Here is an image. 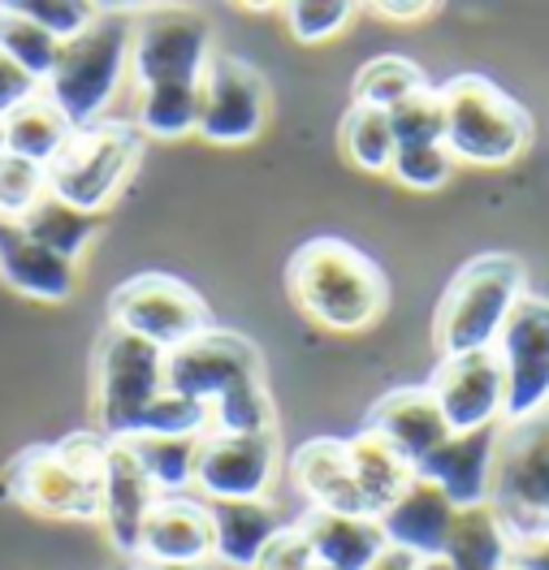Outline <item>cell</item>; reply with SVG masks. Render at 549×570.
I'll list each match as a JSON object with an SVG mask.
<instances>
[{
	"label": "cell",
	"mask_w": 549,
	"mask_h": 570,
	"mask_svg": "<svg viewBox=\"0 0 549 570\" xmlns=\"http://www.w3.org/2000/svg\"><path fill=\"white\" fill-rule=\"evenodd\" d=\"M96 432L135 436H204L208 406L165 390V351L105 328L96 342Z\"/></svg>",
	"instance_id": "obj_1"
},
{
	"label": "cell",
	"mask_w": 549,
	"mask_h": 570,
	"mask_svg": "<svg viewBox=\"0 0 549 570\" xmlns=\"http://www.w3.org/2000/svg\"><path fill=\"white\" fill-rule=\"evenodd\" d=\"M286 294L312 324L330 333H364L390 307V277L367 250L325 234L294 247Z\"/></svg>",
	"instance_id": "obj_2"
},
{
	"label": "cell",
	"mask_w": 549,
	"mask_h": 570,
	"mask_svg": "<svg viewBox=\"0 0 549 570\" xmlns=\"http://www.w3.org/2000/svg\"><path fill=\"white\" fill-rule=\"evenodd\" d=\"M109 436L96 428H78L52 445H27L0 471V501H13L39 519L100 523Z\"/></svg>",
	"instance_id": "obj_3"
},
{
	"label": "cell",
	"mask_w": 549,
	"mask_h": 570,
	"mask_svg": "<svg viewBox=\"0 0 549 570\" xmlns=\"http://www.w3.org/2000/svg\"><path fill=\"white\" fill-rule=\"evenodd\" d=\"M523 294H528V268L519 255L511 250L472 255L441 289V303L433 312L438 358L493 351Z\"/></svg>",
	"instance_id": "obj_4"
},
{
	"label": "cell",
	"mask_w": 549,
	"mask_h": 570,
	"mask_svg": "<svg viewBox=\"0 0 549 570\" xmlns=\"http://www.w3.org/2000/svg\"><path fill=\"white\" fill-rule=\"evenodd\" d=\"M438 96L445 108V151L454 156V165L511 169L532 147V112L484 73H454L450 82H441Z\"/></svg>",
	"instance_id": "obj_5"
},
{
	"label": "cell",
	"mask_w": 549,
	"mask_h": 570,
	"mask_svg": "<svg viewBox=\"0 0 549 570\" xmlns=\"http://www.w3.org/2000/svg\"><path fill=\"white\" fill-rule=\"evenodd\" d=\"M130 13H135L130 4L100 9V18L82 36L57 48L52 73L43 78V96L73 130L100 121L121 78L130 73V36H135V27L126 22Z\"/></svg>",
	"instance_id": "obj_6"
},
{
	"label": "cell",
	"mask_w": 549,
	"mask_h": 570,
	"mask_svg": "<svg viewBox=\"0 0 549 570\" xmlns=\"http://www.w3.org/2000/svg\"><path fill=\"white\" fill-rule=\"evenodd\" d=\"M144 142V130L126 117H100L91 126H78L70 142L57 151V160L43 169L48 195L78 213L100 216L139 169Z\"/></svg>",
	"instance_id": "obj_7"
},
{
	"label": "cell",
	"mask_w": 549,
	"mask_h": 570,
	"mask_svg": "<svg viewBox=\"0 0 549 570\" xmlns=\"http://www.w3.org/2000/svg\"><path fill=\"white\" fill-rule=\"evenodd\" d=\"M109 328H121L156 351H178L213 328L208 298L174 273H135L109 294Z\"/></svg>",
	"instance_id": "obj_8"
},
{
	"label": "cell",
	"mask_w": 549,
	"mask_h": 570,
	"mask_svg": "<svg viewBox=\"0 0 549 570\" xmlns=\"http://www.w3.org/2000/svg\"><path fill=\"white\" fill-rule=\"evenodd\" d=\"M489 505L511 544L549 535V411L532 424L502 428Z\"/></svg>",
	"instance_id": "obj_9"
},
{
	"label": "cell",
	"mask_w": 549,
	"mask_h": 570,
	"mask_svg": "<svg viewBox=\"0 0 549 570\" xmlns=\"http://www.w3.org/2000/svg\"><path fill=\"white\" fill-rule=\"evenodd\" d=\"M273 91L264 73L234 57V52H213L208 66L199 73L195 91V135L217 147H243L256 142L268 126Z\"/></svg>",
	"instance_id": "obj_10"
},
{
	"label": "cell",
	"mask_w": 549,
	"mask_h": 570,
	"mask_svg": "<svg viewBox=\"0 0 549 570\" xmlns=\"http://www.w3.org/2000/svg\"><path fill=\"white\" fill-rule=\"evenodd\" d=\"M213 57V27L195 9H156L130 36V78L139 91H195Z\"/></svg>",
	"instance_id": "obj_11"
},
{
	"label": "cell",
	"mask_w": 549,
	"mask_h": 570,
	"mask_svg": "<svg viewBox=\"0 0 549 570\" xmlns=\"http://www.w3.org/2000/svg\"><path fill=\"white\" fill-rule=\"evenodd\" d=\"M493 351H498L502 381H507V420H502V428L541 420L549 411V294L528 289L514 303L511 321H507Z\"/></svg>",
	"instance_id": "obj_12"
},
{
	"label": "cell",
	"mask_w": 549,
	"mask_h": 570,
	"mask_svg": "<svg viewBox=\"0 0 549 570\" xmlns=\"http://www.w3.org/2000/svg\"><path fill=\"white\" fill-rule=\"evenodd\" d=\"M243 381H264V355L252 337L234 328H204L186 346L165 355V390L213 406Z\"/></svg>",
	"instance_id": "obj_13"
},
{
	"label": "cell",
	"mask_w": 549,
	"mask_h": 570,
	"mask_svg": "<svg viewBox=\"0 0 549 570\" xmlns=\"http://www.w3.org/2000/svg\"><path fill=\"white\" fill-rule=\"evenodd\" d=\"M429 393L454 436L480 432V428H502L507 420V381H502L498 351L438 358L429 376Z\"/></svg>",
	"instance_id": "obj_14"
},
{
	"label": "cell",
	"mask_w": 549,
	"mask_h": 570,
	"mask_svg": "<svg viewBox=\"0 0 549 570\" xmlns=\"http://www.w3.org/2000/svg\"><path fill=\"white\" fill-rule=\"evenodd\" d=\"M277 475V432L273 436H238V432H204L195 454V489L204 501H259L268 498Z\"/></svg>",
	"instance_id": "obj_15"
},
{
	"label": "cell",
	"mask_w": 549,
	"mask_h": 570,
	"mask_svg": "<svg viewBox=\"0 0 549 570\" xmlns=\"http://www.w3.org/2000/svg\"><path fill=\"white\" fill-rule=\"evenodd\" d=\"M498 441L502 428H480V432H450L438 450L415 466L420 480L445 493L454 510H477L489 505L493 493V466H498Z\"/></svg>",
	"instance_id": "obj_16"
},
{
	"label": "cell",
	"mask_w": 549,
	"mask_h": 570,
	"mask_svg": "<svg viewBox=\"0 0 549 570\" xmlns=\"http://www.w3.org/2000/svg\"><path fill=\"white\" fill-rule=\"evenodd\" d=\"M156 489L144 475V466L135 459V450L126 441H109V459H105V489H100V528L109 535L112 553L121 562L139 558V535H144L147 510L156 505Z\"/></svg>",
	"instance_id": "obj_17"
},
{
	"label": "cell",
	"mask_w": 549,
	"mask_h": 570,
	"mask_svg": "<svg viewBox=\"0 0 549 570\" xmlns=\"http://www.w3.org/2000/svg\"><path fill=\"white\" fill-rule=\"evenodd\" d=\"M364 432L381 436L385 445H394L411 466L424 463L441 441L450 436V428L441 420L429 385H403V390L381 393V397L367 406Z\"/></svg>",
	"instance_id": "obj_18"
},
{
	"label": "cell",
	"mask_w": 549,
	"mask_h": 570,
	"mask_svg": "<svg viewBox=\"0 0 549 570\" xmlns=\"http://www.w3.org/2000/svg\"><path fill=\"white\" fill-rule=\"evenodd\" d=\"M139 558L147 562H213V510L204 498L165 493L147 510Z\"/></svg>",
	"instance_id": "obj_19"
},
{
	"label": "cell",
	"mask_w": 549,
	"mask_h": 570,
	"mask_svg": "<svg viewBox=\"0 0 549 570\" xmlns=\"http://www.w3.org/2000/svg\"><path fill=\"white\" fill-rule=\"evenodd\" d=\"M291 484L325 514H364V501L351 475V441L312 436L291 454Z\"/></svg>",
	"instance_id": "obj_20"
},
{
	"label": "cell",
	"mask_w": 549,
	"mask_h": 570,
	"mask_svg": "<svg viewBox=\"0 0 549 570\" xmlns=\"http://www.w3.org/2000/svg\"><path fill=\"white\" fill-rule=\"evenodd\" d=\"M0 282L39 303H66L78 277H73V264L39 247L22 220L0 216Z\"/></svg>",
	"instance_id": "obj_21"
},
{
	"label": "cell",
	"mask_w": 549,
	"mask_h": 570,
	"mask_svg": "<svg viewBox=\"0 0 549 570\" xmlns=\"http://www.w3.org/2000/svg\"><path fill=\"white\" fill-rule=\"evenodd\" d=\"M454 514L459 510L445 501V493L415 475L411 489L376 523H381L385 544H394L403 553H415V558H441V549L450 540V528H454Z\"/></svg>",
	"instance_id": "obj_22"
},
{
	"label": "cell",
	"mask_w": 549,
	"mask_h": 570,
	"mask_svg": "<svg viewBox=\"0 0 549 570\" xmlns=\"http://www.w3.org/2000/svg\"><path fill=\"white\" fill-rule=\"evenodd\" d=\"M298 528L307 535L316 562L333 570H367L381 558V549H385L381 523L367 519V514H325V510H307V514L298 519Z\"/></svg>",
	"instance_id": "obj_23"
},
{
	"label": "cell",
	"mask_w": 549,
	"mask_h": 570,
	"mask_svg": "<svg viewBox=\"0 0 549 570\" xmlns=\"http://www.w3.org/2000/svg\"><path fill=\"white\" fill-rule=\"evenodd\" d=\"M213 510V562L256 570L259 553L286 523H277L273 501H208Z\"/></svg>",
	"instance_id": "obj_24"
},
{
	"label": "cell",
	"mask_w": 549,
	"mask_h": 570,
	"mask_svg": "<svg viewBox=\"0 0 549 570\" xmlns=\"http://www.w3.org/2000/svg\"><path fill=\"white\" fill-rule=\"evenodd\" d=\"M351 475H355V489H360V501H364V514L381 519L411 489L415 466L406 463L394 445H385L381 436L360 428L351 436Z\"/></svg>",
	"instance_id": "obj_25"
},
{
	"label": "cell",
	"mask_w": 549,
	"mask_h": 570,
	"mask_svg": "<svg viewBox=\"0 0 549 570\" xmlns=\"http://www.w3.org/2000/svg\"><path fill=\"white\" fill-rule=\"evenodd\" d=\"M441 562L450 570H507L511 567V535L502 528V519L493 514V505L477 510H459L450 540L441 549Z\"/></svg>",
	"instance_id": "obj_26"
},
{
	"label": "cell",
	"mask_w": 549,
	"mask_h": 570,
	"mask_svg": "<svg viewBox=\"0 0 549 570\" xmlns=\"http://www.w3.org/2000/svg\"><path fill=\"white\" fill-rule=\"evenodd\" d=\"M0 130H4V151L31 160L39 169H48V165L57 160V151H61L73 135V126L52 108V100H48L43 91L31 96L27 105L13 108V112L0 121Z\"/></svg>",
	"instance_id": "obj_27"
},
{
	"label": "cell",
	"mask_w": 549,
	"mask_h": 570,
	"mask_svg": "<svg viewBox=\"0 0 549 570\" xmlns=\"http://www.w3.org/2000/svg\"><path fill=\"white\" fill-rule=\"evenodd\" d=\"M22 225H27V234H31L43 250H52V255L66 259V264H78L82 250L91 247V238L100 234L105 220L91 213H78L70 204H61L57 195H43L36 208L22 216Z\"/></svg>",
	"instance_id": "obj_28"
},
{
	"label": "cell",
	"mask_w": 549,
	"mask_h": 570,
	"mask_svg": "<svg viewBox=\"0 0 549 570\" xmlns=\"http://www.w3.org/2000/svg\"><path fill=\"white\" fill-rule=\"evenodd\" d=\"M337 142H342V156L360 169V174H390L394 165V130H390V112L381 108L351 105L342 126H337Z\"/></svg>",
	"instance_id": "obj_29"
},
{
	"label": "cell",
	"mask_w": 549,
	"mask_h": 570,
	"mask_svg": "<svg viewBox=\"0 0 549 570\" xmlns=\"http://www.w3.org/2000/svg\"><path fill=\"white\" fill-rule=\"evenodd\" d=\"M429 78L424 70L411 61V57H399V52H385V57H372L355 70V82H351V105L364 108H381L390 112L394 105H403L406 96L424 91Z\"/></svg>",
	"instance_id": "obj_30"
},
{
	"label": "cell",
	"mask_w": 549,
	"mask_h": 570,
	"mask_svg": "<svg viewBox=\"0 0 549 570\" xmlns=\"http://www.w3.org/2000/svg\"><path fill=\"white\" fill-rule=\"evenodd\" d=\"M135 450V459L151 480V489L165 493H186L195 484V454H199V436H135L126 441Z\"/></svg>",
	"instance_id": "obj_31"
},
{
	"label": "cell",
	"mask_w": 549,
	"mask_h": 570,
	"mask_svg": "<svg viewBox=\"0 0 549 570\" xmlns=\"http://www.w3.org/2000/svg\"><path fill=\"white\" fill-rule=\"evenodd\" d=\"M213 432H238V436H273L277 432V402L268 393V381H243L229 393H220L208 406Z\"/></svg>",
	"instance_id": "obj_32"
},
{
	"label": "cell",
	"mask_w": 549,
	"mask_h": 570,
	"mask_svg": "<svg viewBox=\"0 0 549 570\" xmlns=\"http://www.w3.org/2000/svg\"><path fill=\"white\" fill-rule=\"evenodd\" d=\"M57 39L48 36L43 27H36L18 4H0V52L36 78L43 87V78L52 73V61H57Z\"/></svg>",
	"instance_id": "obj_33"
},
{
	"label": "cell",
	"mask_w": 549,
	"mask_h": 570,
	"mask_svg": "<svg viewBox=\"0 0 549 570\" xmlns=\"http://www.w3.org/2000/svg\"><path fill=\"white\" fill-rule=\"evenodd\" d=\"M390 130L399 147H424V142H445V108H441L438 87L429 82L424 91L406 96L403 105L390 108Z\"/></svg>",
	"instance_id": "obj_34"
},
{
	"label": "cell",
	"mask_w": 549,
	"mask_h": 570,
	"mask_svg": "<svg viewBox=\"0 0 549 570\" xmlns=\"http://www.w3.org/2000/svg\"><path fill=\"white\" fill-rule=\"evenodd\" d=\"M390 178L406 190H441L454 178V156L445 151V142H424V147H399Z\"/></svg>",
	"instance_id": "obj_35"
},
{
	"label": "cell",
	"mask_w": 549,
	"mask_h": 570,
	"mask_svg": "<svg viewBox=\"0 0 549 570\" xmlns=\"http://www.w3.org/2000/svg\"><path fill=\"white\" fill-rule=\"evenodd\" d=\"M286 27L298 43H325V39L342 36L355 18V4H342V0H294L282 9Z\"/></svg>",
	"instance_id": "obj_36"
},
{
	"label": "cell",
	"mask_w": 549,
	"mask_h": 570,
	"mask_svg": "<svg viewBox=\"0 0 549 570\" xmlns=\"http://www.w3.org/2000/svg\"><path fill=\"white\" fill-rule=\"evenodd\" d=\"M48 195V178L43 169L22 160V156H9L0 151V216L9 220H22V216L36 208L39 199Z\"/></svg>",
	"instance_id": "obj_37"
},
{
	"label": "cell",
	"mask_w": 549,
	"mask_h": 570,
	"mask_svg": "<svg viewBox=\"0 0 549 570\" xmlns=\"http://www.w3.org/2000/svg\"><path fill=\"white\" fill-rule=\"evenodd\" d=\"M36 27H43L48 36L57 39V43H70L73 36H82L96 18H100V9L96 4H18Z\"/></svg>",
	"instance_id": "obj_38"
},
{
	"label": "cell",
	"mask_w": 549,
	"mask_h": 570,
	"mask_svg": "<svg viewBox=\"0 0 549 570\" xmlns=\"http://www.w3.org/2000/svg\"><path fill=\"white\" fill-rule=\"evenodd\" d=\"M312 567H316V553H312V544H307V535H303L298 523H286L282 532L273 535L256 562V570H312Z\"/></svg>",
	"instance_id": "obj_39"
},
{
	"label": "cell",
	"mask_w": 549,
	"mask_h": 570,
	"mask_svg": "<svg viewBox=\"0 0 549 570\" xmlns=\"http://www.w3.org/2000/svg\"><path fill=\"white\" fill-rule=\"evenodd\" d=\"M39 91H43V87H39L36 78H31L27 70H18V66L0 52V121H4L18 105H27L31 96H39Z\"/></svg>",
	"instance_id": "obj_40"
},
{
	"label": "cell",
	"mask_w": 549,
	"mask_h": 570,
	"mask_svg": "<svg viewBox=\"0 0 549 570\" xmlns=\"http://www.w3.org/2000/svg\"><path fill=\"white\" fill-rule=\"evenodd\" d=\"M367 570H450V567H445L441 558H415V553H403V549L385 544L381 558H376Z\"/></svg>",
	"instance_id": "obj_41"
},
{
	"label": "cell",
	"mask_w": 549,
	"mask_h": 570,
	"mask_svg": "<svg viewBox=\"0 0 549 570\" xmlns=\"http://www.w3.org/2000/svg\"><path fill=\"white\" fill-rule=\"evenodd\" d=\"M438 4H424V0H381V4H372V13L376 18H385V22H420V18H429Z\"/></svg>",
	"instance_id": "obj_42"
},
{
	"label": "cell",
	"mask_w": 549,
	"mask_h": 570,
	"mask_svg": "<svg viewBox=\"0 0 549 570\" xmlns=\"http://www.w3.org/2000/svg\"><path fill=\"white\" fill-rule=\"evenodd\" d=\"M511 567L549 570V535H541V540H523V544H511Z\"/></svg>",
	"instance_id": "obj_43"
},
{
	"label": "cell",
	"mask_w": 549,
	"mask_h": 570,
	"mask_svg": "<svg viewBox=\"0 0 549 570\" xmlns=\"http://www.w3.org/2000/svg\"><path fill=\"white\" fill-rule=\"evenodd\" d=\"M130 570H217L213 562H147V558H135Z\"/></svg>",
	"instance_id": "obj_44"
},
{
	"label": "cell",
	"mask_w": 549,
	"mask_h": 570,
	"mask_svg": "<svg viewBox=\"0 0 549 570\" xmlns=\"http://www.w3.org/2000/svg\"><path fill=\"white\" fill-rule=\"evenodd\" d=\"M0 151H4V130H0Z\"/></svg>",
	"instance_id": "obj_45"
},
{
	"label": "cell",
	"mask_w": 549,
	"mask_h": 570,
	"mask_svg": "<svg viewBox=\"0 0 549 570\" xmlns=\"http://www.w3.org/2000/svg\"><path fill=\"white\" fill-rule=\"evenodd\" d=\"M312 570H333V567H321V562H316V567H312Z\"/></svg>",
	"instance_id": "obj_46"
},
{
	"label": "cell",
	"mask_w": 549,
	"mask_h": 570,
	"mask_svg": "<svg viewBox=\"0 0 549 570\" xmlns=\"http://www.w3.org/2000/svg\"><path fill=\"white\" fill-rule=\"evenodd\" d=\"M117 570H130V562H121V567H117Z\"/></svg>",
	"instance_id": "obj_47"
},
{
	"label": "cell",
	"mask_w": 549,
	"mask_h": 570,
	"mask_svg": "<svg viewBox=\"0 0 549 570\" xmlns=\"http://www.w3.org/2000/svg\"><path fill=\"white\" fill-rule=\"evenodd\" d=\"M507 570H519V567H507Z\"/></svg>",
	"instance_id": "obj_48"
}]
</instances>
